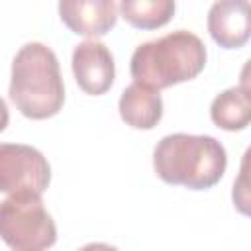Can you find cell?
<instances>
[{
    "label": "cell",
    "mask_w": 251,
    "mask_h": 251,
    "mask_svg": "<svg viewBox=\"0 0 251 251\" xmlns=\"http://www.w3.org/2000/svg\"><path fill=\"white\" fill-rule=\"evenodd\" d=\"M227 167L224 145L212 135L171 133L165 135L153 151V169L157 176L175 186L190 190H208L220 182Z\"/></svg>",
    "instance_id": "6da1fadb"
},
{
    "label": "cell",
    "mask_w": 251,
    "mask_h": 251,
    "mask_svg": "<svg viewBox=\"0 0 251 251\" xmlns=\"http://www.w3.org/2000/svg\"><path fill=\"white\" fill-rule=\"evenodd\" d=\"M10 100L29 120H47L65 104V84L57 55L43 43L31 41L20 47L12 61Z\"/></svg>",
    "instance_id": "7a4b0ae2"
},
{
    "label": "cell",
    "mask_w": 251,
    "mask_h": 251,
    "mask_svg": "<svg viewBox=\"0 0 251 251\" xmlns=\"http://www.w3.org/2000/svg\"><path fill=\"white\" fill-rule=\"evenodd\" d=\"M206 67V47L198 35L186 29L141 43L129 63L131 78L139 84L163 90L196 78Z\"/></svg>",
    "instance_id": "3957f363"
},
{
    "label": "cell",
    "mask_w": 251,
    "mask_h": 251,
    "mask_svg": "<svg viewBox=\"0 0 251 251\" xmlns=\"http://www.w3.org/2000/svg\"><path fill=\"white\" fill-rule=\"evenodd\" d=\"M0 233L16 251H41L57 241L55 222L45 210L41 194L33 190H18L2 200Z\"/></svg>",
    "instance_id": "277c9868"
},
{
    "label": "cell",
    "mask_w": 251,
    "mask_h": 251,
    "mask_svg": "<svg viewBox=\"0 0 251 251\" xmlns=\"http://www.w3.org/2000/svg\"><path fill=\"white\" fill-rule=\"evenodd\" d=\"M49 180L51 167L35 147L24 143L0 145V190L4 194L18 190H33L43 194Z\"/></svg>",
    "instance_id": "5b68a950"
},
{
    "label": "cell",
    "mask_w": 251,
    "mask_h": 251,
    "mask_svg": "<svg viewBox=\"0 0 251 251\" xmlns=\"http://www.w3.org/2000/svg\"><path fill=\"white\" fill-rule=\"evenodd\" d=\"M73 75L82 92L90 96L108 92L116 76L114 57L110 49L96 39L78 43L73 51Z\"/></svg>",
    "instance_id": "8992f818"
},
{
    "label": "cell",
    "mask_w": 251,
    "mask_h": 251,
    "mask_svg": "<svg viewBox=\"0 0 251 251\" xmlns=\"http://www.w3.org/2000/svg\"><path fill=\"white\" fill-rule=\"evenodd\" d=\"M208 31L224 49H239L251 39V2L216 0L208 12Z\"/></svg>",
    "instance_id": "52a82bcc"
},
{
    "label": "cell",
    "mask_w": 251,
    "mask_h": 251,
    "mask_svg": "<svg viewBox=\"0 0 251 251\" xmlns=\"http://www.w3.org/2000/svg\"><path fill=\"white\" fill-rule=\"evenodd\" d=\"M61 22L76 35L102 37L118 22L114 0H59Z\"/></svg>",
    "instance_id": "ba28073f"
},
{
    "label": "cell",
    "mask_w": 251,
    "mask_h": 251,
    "mask_svg": "<svg viewBox=\"0 0 251 251\" xmlns=\"http://www.w3.org/2000/svg\"><path fill=\"white\" fill-rule=\"evenodd\" d=\"M120 116L133 129H153L163 118V98L157 88L131 82L120 96Z\"/></svg>",
    "instance_id": "9c48e42d"
},
{
    "label": "cell",
    "mask_w": 251,
    "mask_h": 251,
    "mask_svg": "<svg viewBox=\"0 0 251 251\" xmlns=\"http://www.w3.org/2000/svg\"><path fill=\"white\" fill-rule=\"evenodd\" d=\"M212 122L226 131H239L251 124V96L241 86L220 92L210 106Z\"/></svg>",
    "instance_id": "30bf717a"
},
{
    "label": "cell",
    "mask_w": 251,
    "mask_h": 251,
    "mask_svg": "<svg viewBox=\"0 0 251 251\" xmlns=\"http://www.w3.org/2000/svg\"><path fill=\"white\" fill-rule=\"evenodd\" d=\"M175 0H120L122 18L135 29H159L175 16Z\"/></svg>",
    "instance_id": "8fae6325"
},
{
    "label": "cell",
    "mask_w": 251,
    "mask_h": 251,
    "mask_svg": "<svg viewBox=\"0 0 251 251\" xmlns=\"http://www.w3.org/2000/svg\"><path fill=\"white\" fill-rule=\"evenodd\" d=\"M231 202L239 214L251 218V145L241 157L239 173L231 188Z\"/></svg>",
    "instance_id": "7c38bea8"
},
{
    "label": "cell",
    "mask_w": 251,
    "mask_h": 251,
    "mask_svg": "<svg viewBox=\"0 0 251 251\" xmlns=\"http://www.w3.org/2000/svg\"><path fill=\"white\" fill-rule=\"evenodd\" d=\"M239 86L251 96V59L243 65V69L239 73Z\"/></svg>",
    "instance_id": "4fadbf2b"
}]
</instances>
